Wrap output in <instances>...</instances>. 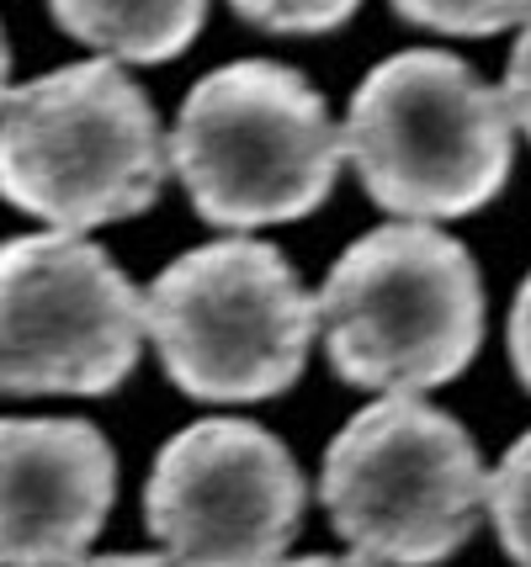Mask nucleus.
<instances>
[{"label": "nucleus", "mask_w": 531, "mask_h": 567, "mask_svg": "<svg viewBox=\"0 0 531 567\" xmlns=\"http://www.w3.org/2000/svg\"><path fill=\"white\" fill-rule=\"evenodd\" d=\"M165 175L160 117L112 59L38 74L0 106V197L64 234L144 213Z\"/></svg>", "instance_id": "f257e3e1"}, {"label": "nucleus", "mask_w": 531, "mask_h": 567, "mask_svg": "<svg viewBox=\"0 0 531 567\" xmlns=\"http://www.w3.org/2000/svg\"><path fill=\"white\" fill-rule=\"evenodd\" d=\"M340 148L382 213L436 223L500 197L515 159V123L506 96L462 59L409 49L356 85Z\"/></svg>", "instance_id": "f03ea898"}, {"label": "nucleus", "mask_w": 531, "mask_h": 567, "mask_svg": "<svg viewBox=\"0 0 531 567\" xmlns=\"http://www.w3.org/2000/svg\"><path fill=\"white\" fill-rule=\"evenodd\" d=\"M329 367L351 388L420 398L462 377L483 340V281L473 255L430 223L361 234L314 297Z\"/></svg>", "instance_id": "7ed1b4c3"}, {"label": "nucleus", "mask_w": 531, "mask_h": 567, "mask_svg": "<svg viewBox=\"0 0 531 567\" xmlns=\"http://www.w3.org/2000/svg\"><path fill=\"white\" fill-rule=\"evenodd\" d=\"M165 144L192 207L234 234L308 218L346 165L325 96L272 59L203 74Z\"/></svg>", "instance_id": "20e7f679"}, {"label": "nucleus", "mask_w": 531, "mask_h": 567, "mask_svg": "<svg viewBox=\"0 0 531 567\" xmlns=\"http://www.w3.org/2000/svg\"><path fill=\"white\" fill-rule=\"evenodd\" d=\"M144 334L186 398L261 403L304 377L319 313L277 245L228 234L154 276Z\"/></svg>", "instance_id": "39448f33"}, {"label": "nucleus", "mask_w": 531, "mask_h": 567, "mask_svg": "<svg viewBox=\"0 0 531 567\" xmlns=\"http://www.w3.org/2000/svg\"><path fill=\"white\" fill-rule=\"evenodd\" d=\"M473 435L426 398H378L325 451L319 498L356 557L436 567L473 536L483 509Z\"/></svg>", "instance_id": "423d86ee"}, {"label": "nucleus", "mask_w": 531, "mask_h": 567, "mask_svg": "<svg viewBox=\"0 0 531 567\" xmlns=\"http://www.w3.org/2000/svg\"><path fill=\"white\" fill-rule=\"evenodd\" d=\"M139 346L144 297L102 245L64 228L0 245V393H112Z\"/></svg>", "instance_id": "0eeeda50"}, {"label": "nucleus", "mask_w": 531, "mask_h": 567, "mask_svg": "<svg viewBox=\"0 0 531 567\" xmlns=\"http://www.w3.org/2000/svg\"><path fill=\"white\" fill-rule=\"evenodd\" d=\"M144 519L176 567H282L304 525V472L261 424L197 420L154 456Z\"/></svg>", "instance_id": "6e6552de"}, {"label": "nucleus", "mask_w": 531, "mask_h": 567, "mask_svg": "<svg viewBox=\"0 0 531 567\" xmlns=\"http://www.w3.org/2000/svg\"><path fill=\"white\" fill-rule=\"evenodd\" d=\"M118 498V456L85 420H0V567H75Z\"/></svg>", "instance_id": "1a4fd4ad"}, {"label": "nucleus", "mask_w": 531, "mask_h": 567, "mask_svg": "<svg viewBox=\"0 0 531 567\" xmlns=\"http://www.w3.org/2000/svg\"><path fill=\"white\" fill-rule=\"evenodd\" d=\"M53 22L112 64H165L192 49L207 0H49Z\"/></svg>", "instance_id": "9d476101"}, {"label": "nucleus", "mask_w": 531, "mask_h": 567, "mask_svg": "<svg viewBox=\"0 0 531 567\" xmlns=\"http://www.w3.org/2000/svg\"><path fill=\"white\" fill-rule=\"evenodd\" d=\"M483 509L494 519V536L515 567H531V430L500 456V467L483 483Z\"/></svg>", "instance_id": "9b49d317"}, {"label": "nucleus", "mask_w": 531, "mask_h": 567, "mask_svg": "<svg viewBox=\"0 0 531 567\" xmlns=\"http://www.w3.org/2000/svg\"><path fill=\"white\" fill-rule=\"evenodd\" d=\"M394 11L415 27L452 32V38H489L521 27L531 17V0H394Z\"/></svg>", "instance_id": "f8f14e48"}, {"label": "nucleus", "mask_w": 531, "mask_h": 567, "mask_svg": "<svg viewBox=\"0 0 531 567\" xmlns=\"http://www.w3.org/2000/svg\"><path fill=\"white\" fill-rule=\"evenodd\" d=\"M228 6H234L251 27L308 38V32H335V27H346L361 0H228Z\"/></svg>", "instance_id": "ddd939ff"}, {"label": "nucleus", "mask_w": 531, "mask_h": 567, "mask_svg": "<svg viewBox=\"0 0 531 567\" xmlns=\"http://www.w3.org/2000/svg\"><path fill=\"white\" fill-rule=\"evenodd\" d=\"M506 106H510V123L521 127L531 138V17L521 22V38L510 49V70H506Z\"/></svg>", "instance_id": "4468645a"}, {"label": "nucleus", "mask_w": 531, "mask_h": 567, "mask_svg": "<svg viewBox=\"0 0 531 567\" xmlns=\"http://www.w3.org/2000/svg\"><path fill=\"white\" fill-rule=\"evenodd\" d=\"M510 361H515V377L527 382L531 393V276L521 281V292L510 302Z\"/></svg>", "instance_id": "2eb2a0df"}, {"label": "nucleus", "mask_w": 531, "mask_h": 567, "mask_svg": "<svg viewBox=\"0 0 531 567\" xmlns=\"http://www.w3.org/2000/svg\"><path fill=\"white\" fill-rule=\"evenodd\" d=\"M75 567H176L165 551H118V557H85Z\"/></svg>", "instance_id": "dca6fc26"}, {"label": "nucleus", "mask_w": 531, "mask_h": 567, "mask_svg": "<svg viewBox=\"0 0 531 567\" xmlns=\"http://www.w3.org/2000/svg\"><path fill=\"white\" fill-rule=\"evenodd\" d=\"M282 567H378V563H367V557H298V563Z\"/></svg>", "instance_id": "f3484780"}, {"label": "nucleus", "mask_w": 531, "mask_h": 567, "mask_svg": "<svg viewBox=\"0 0 531 567\" xmlns=\"http://www.w3.org/2000/svg\"><path fill=\"white\" fill-rule=\"evenodd\" d=\"M6 74H11V49H6V32H0V106L11 96V91H6Z\"/></svg>", "instance_id": "a211bd4d"}]
</instances>
